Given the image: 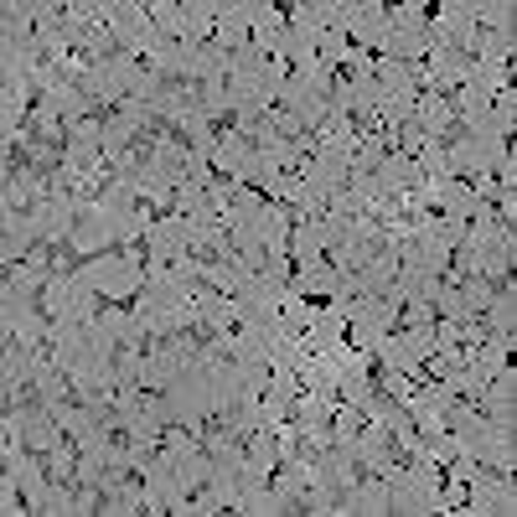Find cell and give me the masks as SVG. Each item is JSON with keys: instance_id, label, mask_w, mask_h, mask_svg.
I'll list each match as a JSON object with an SVG mask.
<instances>
[{"instance_id": "obj_1", "label": "cell", "mask_w": 517, "mask_h": 517, "mask_svg": "<svg viewBox=\"0 0 517 517\" xmlns=\"http://www.w3.org/2000/svg\"><path fill=\"white\" fill-rule=\"evenodd\" d=\"M295 306H300V316H316V321H326V316H337V306H342V290H331V285H300L295 290Z\"/></svg>"}, {"instance_id": "obj_2", "label": "cell", "mask_w": 517, "mask_h": 517, "mask_svg": "<svg viewBox=\"0 0 517 517\" xmlns=\"http://www.w3.org/2000/svg\"><path fill=\"white\" fill-rule=\"evenodd\" d=\"M6 512H16V517H32V512H52V507H42L37 502V492L21 481V471L16 476H6Z\"/></svg>"}]
</instances>
